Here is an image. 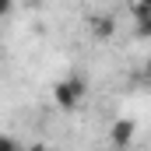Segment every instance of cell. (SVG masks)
<instances>
[{
    "label": "cell",
    "mask_w": 151,
    "mask_h": 151,
    "mask_svg": "<svg viewBox=\"0 0 151 151\" xmlns=\"http://www.w3.org/2000/svg\"><path fill=\"white\" fill-rule=\"evenodd\" d=\"M88 95V84H84V77H63V81H56L53 84V102L60 106V109H74V106H81V99Z\"/></svg>",
    "instance_id": "6da1fadb"
},
{
    "label": "cell",
    "mask_w": 151,
    "mask_h": 151,
    "mask_svg": "<svg viewBox=\"0 0 151 151\" xmlns=\"http://www.w3.org/2000/svg\"><path fill=\"white\" fill-rule=\"evenodd\" d=\"M88 28H91V35L99 39V42H106V39H113V18H106V14H95L91 21H88Z\"/></svg>",
    "instance_id": "7a4b0ae2"
},
{
    "label": "cell",
    "mask_w": 151,
    "mask_h": 151,
    "mask_svg": "<svg viewBox=\"0 0 151 151\" xmlns=\"http://www.w3.org/2000/svg\"><path fill=\"white\" fill-rule=\"evenodd\" d=\"M134 141V119H119V123H113V144H130Z\"/></svg>",
    "instance_id": "3957f363"
},
{
    "label": "cell",
    "mask_w": 151,
    "mask_h": 151,
    "mask_svg": "<svg viewBox=\"0 0 151 151\" xmlns=\"http://www.w3.org/2000/svg\"><path fill=\"white\" fill-rule=\"evenodd\" d=\"M21 148V141L18 137H11V134H0V151H18Z\"/></svg>",
    "instance_id": "277c9868"
},
{
    "label": "cell",
    "mask_w": 151,
    "mask_h": 151,
    "mask_svg": "<svg viewBox=\"0 0 151 151\" xmlns=\"http://www.w3.org/2000/svg\"><path fill=\"white\" fill-rule=\"evenodd\" d=\"M11 11H14V0H0V18L11 14Z\"/></svg>",
    "instance_id": "5b68a950"
}]
</instances>
